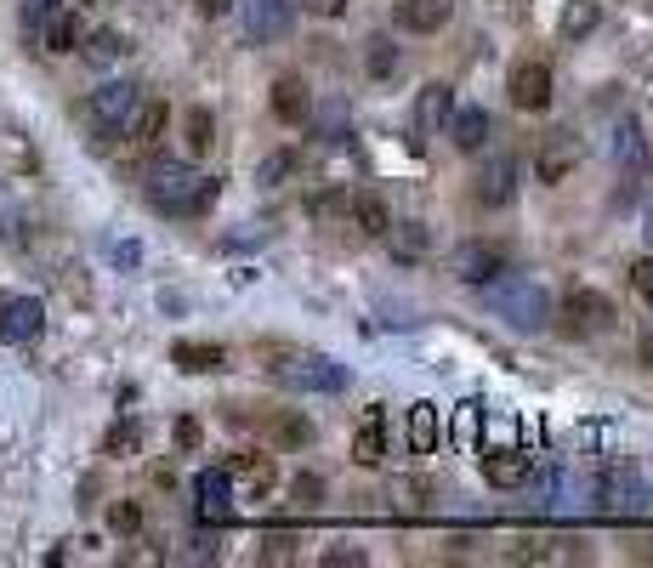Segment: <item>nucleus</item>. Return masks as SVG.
<instances>
[{
  "label": "nucleus",
  "mask_w": 653,
  "mask_h": 568,
  "mask_svg": "<svg viewBox=\"0 0 653 568\" xmlns=\"http://www.w3.org/2000/svg\"><path fill=\"white\" fill-rule=\"evenodd\" d=\"M216 177H193V171L183 165H160L154 171V182H148V200H154L160 211L171 216H193V211H211L216 205Z\"/></svg>",
  "instance_id": "f257e3e1"
},
{
  "label": "nucleus",
  "mask_w": 653,
  "mask_h": 568,
  "mask_svg": "<svg viewBox=\"0 0 653 568\" xmlns=\"http://www.w3.org/2000/svg\"><path fill=\"white\" fill-rule=\"evenodd\" d=\"M563 318H568V330L574 336H602V330H614V302L602 290H568V302H563Z\"/></svg>",
  "instance_id": "f03ea898"
},
{
  "label": "nucleus",
  "mask_w": 653,
  "mask_h": 568,
  "mask_svg": "<svg viewBox=\"0 0 653 568\" xmlns=\"http://www.w3.org/2000/svg\"><path fill=\"white\" fill-rule=\"evenodd\" d=\"M273 376H285L296 387H318V392H336L347 376H341V364L330 358H318V353H285V364H273Z\"/></svg>",
  "instance_id": "7ed1b4c3"
},
{
  "label": "nucleus",
  "mask_w": 653,
  "mask_h": 568,
  "mask_svg": "<svg viewBox=\"0 0 653 568\" xmlns=\"http://www.w3.org/2000/svg\"><path fill=\"white\" fill-rule=\"evenodd\" d=\"M455 274L466 285H494L500 274H506V251H500V244H461Z\"/></svg>",
  "instance_id": "20e7f679"
},
{
  "label": "nucleus",
  "mask_w": 653,
  "mask_h": 568,
  "mask_svg": "<svg viewBox=\"0 0 653 568\" xmlns=\"http://www.w3.org/2000/svg\"><path fill=\"white\" fill-rule=\"evenodd\" d=\"M512 103L529 109V114L551 109V68L545 63H517L512 68Z\"/></svg>",
  "instance_id": "39448f33"
},
{
  "label": "nucleus",
  "mask_w": 653,
  "mask_h": 568,
  "mask_svg": "<svg viewBox=\"0 0 653 568\" xmlns=\"http://www.w3.org/2000/svg\"><path fill=\"white\" fill-rule=\"evenodd\" d=\"M46 330V307L35 302V295H17V302L0 307V336L7 341H35Z\"/></svg>",
  "instance_id": "423d86ee"
},
{
  "label": "nucleus",
  "mask_w": 653,
  "mask_h": 568,
  "mask_svg": "<svg viewBox=\"0 0 653 568\" xmlns=\"http://www.w3.org/2000/svg\"><path fill=\"white\" fill-rule=\"evenodd\" d=\"M353 460H359V466H381V460H387V415H381V404L364 409L359 438H353Z\"/></svg>",
  "instance_id": "0eeeda50"
},
{
  "label": "nucleus",
  "mask_w": 653,
  "mask_h": 568,
  "mask_svg": "<svg viewBox=\"0 0 653 568\" xmlns=\"http://www.w3.org/2000/svg\"><path fill=\"white\" fill-rule=\"evenodd\" d=\"M131 109H137V86L131 80H109L103 91L91 97V119H97V126H120V119H131Z\"/></svg>",
  "instance_id": "6e6552de"
},
{
  "label": "nucleus",
  "mask_w": 653,
  "mask_h": 568,
  "mask_svg": "<svg viewBox=\"0 0 653 568\" xmlns=\"http://www.w3.org/2000/svg\"><path fill=\"white\" fill-rule=\"evenodd\" d=\"M529 455L523 450H494V455H484V478L494 483V489H517V483H529Z\"/></svg>",
  "instance_id": "1a4fd4ad"
},
{
  "label": "nucleus",
  "mask_w": 653,
  "mask_h": 568,
  "mask_svg": "<svg viewBox=\"0 0 653 568\" xmlns=\"http://www.w3.org/2000/svg\"><path fill=\"white\" fill-rule=\"evenodd\" d=\"M574 165H580V148H574V137H551V142L540 148V160H535L540 182H563Z\"/></svg>",
  "instance_id": "9d476101"
},
{
  "label": "nucleus",
  "mask_w": 653,
  "mask_h": 568,
  "mask_svg": "<svg viewBox=\"0 0 653 568\" xmlns=\"http://www.w3.org/2000/svg\"><path fill=\"white\" fill-rule=\"evenodd\" d=\"M171 358H177V369H188V376H211V369L228 364V353H222L216 341H177Z\"/></svg>",
  "instance_id": "9b49d317"
},
{
  "label": "nucleus",
  "mask_w": 653,
  "mask_h": 568,
  "mask_svg": "<svg viewBox=\"0 0 653 568\" xmlns=\"http://www.w3.org/2000/svg\"><path fill=\"white\" fill-rule=\"evenodd\" d=\"M307 109H313V97H307V86H301L296 74H285V80L273 86V114H279L285 126H301V119H307Z\"/></svg>",
  "instance_id": "f8f14e48"
},
{
  "label": "nucleus",
  "mask_w": 653,
  "mask_h": 568,
  "mask_svg": "<svg viewBox=\"0 0 653 568\" xmlns=\"http://www.w3.org/2000/svg\"><path fill=\"white\" fill-rule=\"evenodd\" d=\"M160 137H165V103L160 97H137V109H131V142L137 148H160Z\"/></svg>",
  "instance_id": "ddd939ff"
},
{
  "label": "nucleus",
  "mask_w": 653,
  "mask_h": 568,
  "mask_svg": "<svg viewBox=\"0 0 653 568\" xmlns=\"http://www.w3.org/2000/svg\"><path fill=\"white\" fill-rule=\"evenodd\" d=\"M398 23L404 29H420V35H432L449 23V0H398Z\"/></svg>",
  "instance_id": "4468645a"
},
{
  "label": "nucleus",
  "mask_w": 653,
  "mask_h": 568,
  "mask_svg": "<svg viewBox=\"0 0 653 568\" xmlns=\"http://www.w3.org/2000/svg\"><path fill=\"white\" fill-rule=\"evenodd\" d=\"M228 478H239L244 483V495H267V489H273V460L267 455H234L228 460Z\"/></svg>",
  "instance_id": "2eb2a0df"
},
{
  "label": "nucleus",
  "mask_w": 653,
  "mask_h": 568,
  "mask_svg": "<svg viewBox=\"0 0 653 568\" xmlns=\"http://www.w3.org/2000/svg\"><path fill=\"white\" fill-rule=\"evenodd\" d=\"M40 40H46V52H74V40H80V17H74V7L46 12L40 17Z\"/></svg>",
  "instance_id": "dca6fc26"
},
{
  "label": "nucleus",
  "mask_w": 653,
  "mask_h": 568,
  "mask_svg": "<svg viewBox=\"0 0 653 568\" xmlns=\"http://www.w3.org/2000/svg\"><path fill=\"white\" fill-rule=\"evenodd\" d=\"M512 177H517V165H512V160H494L484 177H477V200H484V205H506L512 188H517Z\"/></svg>",
  "instance_id": "f3484780"
},
{
  "label": "nucleus",
  "mask_w": 653,
  "mask_h": 568,
  "mask_svg": "<svg viewBox=\"0 0 653 568\" xmlns=\"http://www.w3.org/2000/svg\"><path fill=\"white\" fill-rule=\"evenodd\" d=\"M597 23H602V7H597V0H568L563 17H557V35H563V40H586Z\"/></svg>",
  "instance_id": "a211bd4d"
},
{
  "label": "nucleus",
  "mask_w": 653,
  "mask_h": 568,
  "mask_svg": "<svg viewBox=\"0 0 653 568\" xmlns=\"http://www.w3.org/2000/svg\"><path fill=\"white\" fill-rule=\"evenodd\" d=\"M381 239H392V256L398 262H420L426 256V228H420V222H387Z\"/></svg>",
  "instance_id": "6ab92c4d"
},
{
  "label": "nucleus",
  "mask_w": 653,
  "mask_h": 568,
  "mask_svg": "<svg viewBox=\"0 0 653 568\" xmlns=\"http://www.w3.org/2000/svg\"><path fill=\"white\" fill-rule=\"evenodd\" d=\"M410 450L432 455L438 450V404H415L410 409Z\"/></svg>",
  "instance_id": "aec40b11"
},
{
  "label": "nucleus",
  "mask_w": 653,
  "mask_h": 568,
  "mask_svg": "<svg viewBox=\"0 0 653 568\" xmlns=\"http://www.w3.org/2000/svg\"><path fill=\"white\" fill-rule=\"evenodd\" d=\"M353 222H359V233L381 239V233H387V222H392V211H387L381 193H359V200H353Z\"/></svg>",
  "instance_id": "412c9836"
},
{
  "label": "nucleus",
  "mask_w": 653,
  "mask_h": 568,
  "mask_svg": "<svg viewBox=\"0 0 653 568\" xmlns=\"http://www.w3.org/2000/svg\"><path fill=\"white\" fill-rule=\"evenodd\" d=\"M484 142H489V114L484 109H461L455 114V148L461 154H477Z\"/></svg>",
  "instance_id": "4be33fe9"
},
{
  "label": "nucleus",
  "mask_w": 653,
  "mask_h": 568,
  "mask_svg": "<svg viewBox=\"0 0 653 568\" xmlns=\"http://www.w3.org/2000/svg\"><path fill=\"white\" fill-rule=\"evenodd\" d=\"M183 142H188V154H211V142H216L211 109H188V114H183Z\"/></svg>",
  "instance_id": "5701e85b"
},
{
  "label": "nucleus",
  "mask_w": 653,
  "mask_h": 568,
  "mask_svg": "<svg viewBox=\"0 0 653 568\" xmlns=\"http://www.w3.org/2000/svg\"><path fill=\"white\" fill-rule=\"evenodd\" d=\"M199 512L216 517V523L228 517V472H205V478H199Z\"/></svg>",
  "instance_id": "b1692460"
},
{
  "label": "nucleus",
  "mask_w": 653,
  "mask_h": 568,
  "mask_svg": "<svg viewBox=\"0 0 653 568\" xmlns=\"http://www.w3.org/2000/svg\"><path fill=\"white\" fill-rule=\"evenodd\" d=\"M392 501L404 506V512H426L438 501V483H426V478H398L392 483Z\"/></svg>",
  "instance_id": "393cba45"
},
{
  "label": "nucleus",
  "mask_w": 653,
  "mask_h": 568,
  "mask_svg": "<svg viewBox=\"0 0 653 568\" xmlns=\"http://www.w3.org/2000/svg\"><path fill=\"white\" fill-rule=\"evenodd\" d=\"M449 103H455V91H449V86H426V91H420V109H415V126L432 131L438 119L449 114Z\"/></svg>",
  "instance_id": "a878e982"
},
{
  "label": "nucleus",
  "mask_w": 653,
  "mask_h": 568,
  "mask_svg": "<svg viewBox=\"0 0 653 568\" xmlns=\"http://www.w3.org/2000/svg\"><path fill=\"white\" fill-rule=\"evenodd\" d=\"M285 29V0H250V35L267 40Z\"/></svg>",
  "instance_id": "bb28decb"
},
{
  "label": "nucleus",
  "mask_w": 653,
  "mask_h": 568,
  "mask_svg": "<svg viewBox=\"0 0 653 568\" xmlns=\"http://www.w3.org/2000/svg\"><path fill=\"white\" fill-rule=\"evenodd\" d=\"M137 450H142V427H137V421H114V427H109V438H103V455L131 460Z\"/></svg>",
  "instance_id": "cd10ccee"
},
{
  "label": "nucleus",
  "mask_w": 653,
  "mask_h": 568,
  "mask_svg": "<svg viewBox=\"0 0 653 568\" xmlns=\"http://www.w3.org/2000/svg\"><path fill=\"white\" fill-rule=\"evenodd\" d=\"M131 46H125V35H114V29H97V35H86V58L103 68V63H120Z\"/></svg>",
  "instance_id": "c85d7f7f"
},
{
  "label": "nucleus",
  "mask_w": 653,
  "mask_h": 568,
  "mask_svg": "<svg viewBox=\"0 0 653 568\" xmlns=\"http://www.w3.org/2000/svg\"><path fill=\"white\" fill-rule=\"evenodd\" d=\"M614 154L631 165V171H648V142H642V131H637V119H625V131H619V142H614Z\"/></svg>",
  "instance_id": "c756f323"
},
{
  "label": "nucleus",
  "mask_w": 653,
  "mask_h": 568,
  "mask_svg": "<svg viewBox=\"0 0 653 568\" xmlns=\"http://www.w3.org/2000/svg\"><path fill=\"white\" fill-rule=\"evenodd\" d=\"M364 63H369L375 80H387V74L398 68V46H392L387 35H375V40H369V52H364Z\"/></svg>",
  "instance_id": "7c9ffc66"
},
{
  "label": "nucleus",
  "mask_w": 653,
  "mask_h": 568,
  "mask_svg": "<svg viewBox=\"0 0 653 568\" xmlns=\"http://www.w3.org/2000/svg\"><path fill=\"white\" fill-rule=\"evenodd\" d=\"M290 495H296V506H301V512H313V506H324V478H318V472H296V483H290Z\"/></svg>",
  "instance_id": "2f4dec72"
},
{
  "label": "nucleus",
  "mask_w": 653,
  "mask_h": 568,
  "mask_svg": "<svg viewBox=\"0 0 653 568\" xmlns=\"http://www.w3.org/2000/svg\"><path fill=\"white\" fill-rule=\"evenodd\" d=\"M477 415H484V404H461V415H455V438L466 455H477Z\"/></svg>",
  "instance_id": "473e14b6"
},
{
  "label": "nucleus",
  "mask_w": 653,
  "mask_h": 568,
  "mask_svg": "<svg viewBox=\"0 0 653 568\" xmlns=\"http://www.w3.org/2000/svg\"><path fill=\"white\" fill-rule=\"evenodd\" d=\"M109 529H114V534H137V529H142V506H137V501H114Z\"/></svg>",
  "instance_id": "72a5a7b5"
},
{
  "label": "nucleus",
  "mask_w": 653,
  "mask_h": 568,
  "mask_svg": "<svg viewBox=\"0 0 653 568\" xmlns=\"http://www.w3.org/2000/svg\"><path fill=\"white\" fill-rule=\"evenodd\" d=\"M631 290L642 295V302L653 307V256H642L637 267H631Z\"/></svg>",
  "instance_id": "f704fd0d"
},
{
  "label": "nucleus",
  "mask_w": 653,
  "mask_h": 568,
  "mask_svg": "<svg viewBox=\"0 0 653 568\" xmlns=\"http://www.w3.org/2000/svg\"><path fill=\"white\" fill-rule=\"evenodd\" d=\"M199 438H205V432H199V421H193V415H183V421H177V450H199Z\"/></svg>",
  "instance_id": "c9c22d12"
},
{
  "label": "nucleus",
  "mask_w": 653,
  "mask_h": 568,
  "mask_svg": "<svg viewBox=\"0 0 653 568\" xmlns=\"http://www.w3.org/2000/svg\"><path fill=\"white\" fill-rule=\"evenodd\" d=\"M324 563H330V568L353 563V568H359V563H364V552H359V546H330V552H324Z\"/></svg>",
  "instance_id": "e433bc0d"
},
{
  "label": "nucleus",
  "mask_w": 653,
  "mask_h": 568,
  "mask_svg": "<svg viewBox=\"0 0 653 568\" xmlns=\"http://www.w3.org/2000/svg\"><path fill=\"white\" fill-rule=\"evenodd\" d=\"M307 12H318V17H341L347 12V0H301Z\"/></svg>",
  "instance_id": "4c0bfd02"
},
{
  "label": "nucleus",
  "mask_w": 653,
  "mask_h": 568,
  "mask_svg": "<svg viewBox=\"0 0 653 568\" xmlns=\"http://www.w3.org/2000/svg\"><path fill=\"white\" fill-rule=\"evenodd\" d=\"M285 171H290V154H279V160H267V165H262V182H279Z\"/></svg>",
  "instance_id": "58836bf2"
},
{
  "label": "nucleus",
  "mask_w": 653,
  "mask_h": 568,
  "mask_svg": "<svg viewBox=\"0 0 653 568\" xmlns=\"http://www.w3.org/2000/svg\"><path fill=\"white\" fill-rule=\"evenodd\" d=\"M279 432H285V443H307V421H285Z\"/></svg>",
  "instance_id": "ea45409f"
},
{
  "label": "nucleus",
  "mask_w": 653,
  "mask_h": 568,
  "mask_svg": "<svg viewBox=\"0 0 653 568\" xmlns=\"http://www.w3.org/2000/svg\"><path fill=\"white\" fill-rule=\"evenodd\" d=\"M193 7H199V12H205V17H222V12H228V7H234V0H193Z\"/></svg>",
  "instance_id": "a19ab883"
},
{
  "label": "nucleus",
  "mask_w": 653,
  "mask_h": 568,
  "mask_svg": "<svg viewBox=\"0 0 653 568\" xmlns=\"http://www.w3.org/2000/svg\"><path fill=\"white\" fill-rule=\"evenodd\" d=\"M637 353H642V364L653 369V325H642V348H637Z\"/></svg>",
  "instance_id": "79ce46f5"
},
{
  "label": "nucleus",
  "mask_w": 653,
  "mask_h": 568,
  "mask_svg": "<svg viewBox=\"0 0 653 568\" xmlns=\"http://www.w3.org/2000/svg\"><path fill=\"white\" fill-rule=\"evenodd\" d=\"M523 7V0H500V12H517Z\"/></svg>",
  "instance_id": "37998d69"
},
{
  "label": "nucleus",
  "mask_w": 653,
  "mask_h": 568,
  "mask_svg": "<svg viewBox=\"0 0 653 568\" xmlns=\"http://www.w3.org/2000/svg\"><path fill=\"white\" fill-rule=\"evenodd\" d=\"M74 7H91V0H74Z\"/></svg>",
  "instance_id": "c03bdc74"
},
{
  "label": "nucleus",
  "mask_w": 653,
  "mask_h": 568,
  "mask_svg": "<svg viewBox=\"0 0 653 568\" xmlns=\"http://www.w3.org/2000/svg\"><path fill=\"white\" fill-rule=\"evenodd\" d=\"M648 91H653V74H648Z\"/></svg>",
  "instance_id": "a18cd8bd"
}]
</instances>
